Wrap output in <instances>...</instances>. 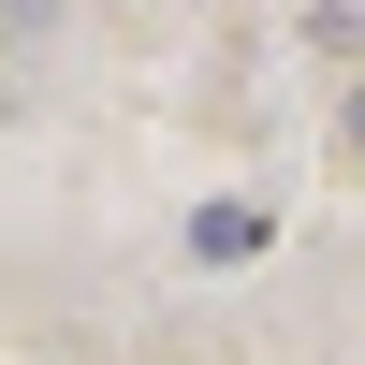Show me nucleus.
I'll list each match as a JSON object with an SVG mask.
<instances>
[{
  "instance_id": "obj_3",
  "label": "nucleus",
  "mask_w": 365,
  "mask_h": 365,
  "mask_svg": "<svg viewBox=\"0 0 365 365\" xmlns=\"http://www.w3.org/2000/svg\"><path fill=\"white\" fill-rule=\"evenodd\" d=\"M336 146H351V161H365V88H351V117H336Z\"/></svg>"
},
{
  "instance_id": "obj_2",
  "label": "nucleus",
  "mask_w": 365,
  "mask_h": 365,
  "mask_svg": "<svg viewBox=\"0 0 365 365\" xmlns=\"http://www.w3.org/2000/svg\"><path fill=\"white\" fill-rule=\"evenodd\" d=\"M307 29H322L336 58H365V0H307Z\"/></svg>"
},
{
  "instance_id": "obj_1",
  "label": "nucleus",
  "mask_w": 365,
  "mask_h": 365,
  "mask_svg": "<svg viewBox=\"0 0 365 365\" xmlns=\"http://www.w3.org/2000/svg\"><path fill=\"white\" fill-rule=\"evenodd\" d=\"M190 249H205V263H249V249H263V205H205Z\"/></svg>"
}]
</instances>
